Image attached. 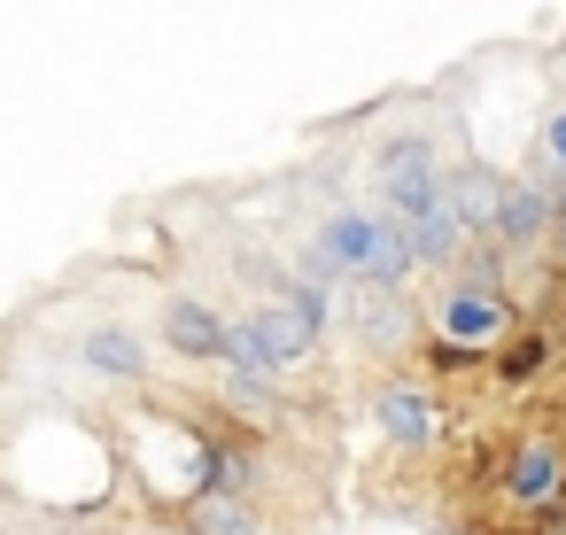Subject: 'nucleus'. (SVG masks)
<instances>
[{
  "label": "nucleus",
  "instance_id": "obj_1",
  "mask_svg": "<svg viewBox=\"0 0 566 535\" xmlns=\"http://www.w3.org/2000/svg\"><path fill=\"white\" fill-rule=\"evenodd\" d=\"M318 249H326V264H334L342 280H365V287H388V295L411 280V241H403V225H396V218L342 210V218H326Z\"/></svg>",
  "mask_w": 566,
  "mask_h": 535
},
{
  "label": "nucleus",
  "instance_id": "obj_2",
  "mask_svg": "<svg viewBox=\"0 0 566 535\" xmlns=\"http://www.w3.org/2000/svg\"><path fill=\"white\" fill-rule=\"evenodd\" d=\"M442 171H434V148L419 140V133H403V140H388L380 148V195H388V210H396V225L403 218H419V210H434L442 202Z\"/></svg>",
  "mask_w": 566,
  "mask_h": 535
},
{
  "label": "nucleus",
  "instance_id": "obj_3",
  "mask_svg": "<svg viewBox=\"0 0 566 535\" xmlns=\"http://www.w3.org/2000/svg\"><path fill=\"white\" fill-rule=\"evenodd\" d=\"M318 318H326V287H272V303H264L249 326L264 334V349H272L280 365H295V357H311Z\"/></svg>",
  "mask_w": 566,
  "mask_h": 535
},
{
  "label": "nucleus",
  "instance_id": "obj_4",
  "mask_svg": "<svg viewBox=\"0 0 566 535\" xmlns=\"http://www.w3.org/2000/svg\"><path fill=\"white\" fill-rule=\"evenodd\" d=\"M504 496H512L520 512L566 504V442H558V434H527V442L512 450V465H504Z\"/></svg>",
  "mask_w": 566,
  "mask_h": 535
},
{
  "label": "nucleus",
  "instance_id": "obj_5",
  "mask_svg": "<svg viewBox=\"0 0 566 535\" xmlns=\"http://www.w3.org/2000/svg\"><path fill=\"white\" fill-rule=\"evenodd\" d=\"M434 326H442V342H458V349H473V357H481V349L512 326V303H504V295H473V287H442Z\"/></svg>",
  "mask_w": 566,
  "mask_h": 535
},
{
  "label": "nucleus",
  "instance_id": "obj_6",
  "mask_svg": "<svg viewBox=\"0 0 566 535\" xmlns=\"http://www.w3.org/2000/svg\"><path fill=\"white\" fill-rule=\"evenodd\" d=\"M551 233H558V218H551V195H543V179H504V210H496V249L512 256V249H551Z\"/></svg>",
  "mask_w": 566,
  "mask_h": 535
},
{
  "label": "nucleus",
  "instance_id": "obj_7",
  "mask_svg": "<svg viewBox=\"0 0 566 535\" xmlns=\"http://www.w3.org/2000/svg\"><path fill=\"white\" fill-rule=\"evenodd\" d=\"M373 419H380V434H388V442H403V450L442 442V396H434V388H380Z\"/></svg>",
  "mask_w": 566,
  "mask_h": 535
},
{
  "label": "nucleus",
  "instance_id": "obj_8",
  "mask_svg": "<svg viewBox=\"0 0 566 535\" xmlns=\"http://www.w3.org/2000/svg\"><path fill=\"white\" fill-rule=\"evenodd\" d=\"M450 210H458L465 241H489L496 233V210H504V179L489 164H458L450 171Z\"/></svg>",
  "mask_w": 566,
  "mask_h": 535
},
{
  "label": "nucleus",
  "instance_id": "obj_9",
  "mask_svg": "<svg viewBox=\"0 0 566 535\" xmlns=\"http://www.w3.org/2000/svg\"><path fill=\"white\" fill-rule=\"evenodd\" d=\"M164 342L179 357H218L226 349V318L202 311V303H164Z\"/></svg>",
  "mask_w": 566,
  "mask_h": 535
},
{
  "label": "nucleus",
  "instance_id": "obj_10",
  "mask_svg": "<svg viewBox=\"0 0 566 535\" xmlns=\"http://www.w3.org/2000/svg\"><path fill=\"white\" fill-rule=\"evenodd\" d=\"M187 535H264V512H256L249 496H218V489H202V496L187 504Z\"/></svg>",
  "mask_w": 566,
  "mask_h": 535
},
{
  "label": "nucleus",
  "instance_id": "obj_11",
  "mask_svg": "<svg viewBox=\"0 0 566 535\" xmlns=\"http://www.w3.org/2000/svg\"><path fill=\"white\" fill-rule=\"evenodd\" d=\"M403 326H411L403 295H388V287H357V334H365L373 349H396V342H403Z\"/></svg>",
  "mask_w": 566,
  "mask_h": 535
},
{
  "label": "nucleus",
  "instance_id": "obj_12",
  "mask_svg": "<svg viewBox=\"0 0 566 535\" xmlns=\"http://www.w3.org/2000/svg\"><path fill=\"white\" fill-rule=\"evenodd\" d=\"M218 357H226L233 373H249L256 388H264V380L280 373V357L264 349V334H256V326H233V318H226V349H218Z\"/></svg>",
  "mask_w": 566,
  "mask_h": 535
},
{
  "label": "nucleus",
  "instance_id": "obj_13",
  "mask_svg": "<svg viewBox=\"0 0 566 535\" xmlns=\"http://www.w3.org/2000/svg\"><path fill=\"white\" fill-rule=\"evenodd\" d=\"M458 287H473V295H504V249H496V241H465V256H458Z\"/></svg>",
  "mask_w": 566,
  "mask_h": 535
},
{
  "label": "nucleus",
  "instance_id": "obj_14",
  "mask_svg": "<svg viewBox=\"0 0 566 535\" xmlns=\"http://www.w3.org/2000/svg\"><path fill=\"white\" fill-rule=\"evenodd\" d=\"M86 357H94L102 373H140V349H133V334H125V326H102V334H86Z\"/></svg>",
  "mask_w": 566,
  "mask_h": 535
},
{
  "label": "nucleus",
  "instance_id": "obj_15",
  "mask_svg": "<svg viewBox=\"0 0 566 535\" xmlns=\"http://www.w3.org/2000/svg\"><path fill=\"white\" fill-rule=\"evenodd\" d=\"M543 357H551V342H543V334L527 326V334H512V342H504V357H496V373H504V380H527V373H535Z\"/></svg>",
  "mask_w": 566,
  "mask_h": 535
},
{
  "label": "nucleus",
  "instance_id": "obj_16",
  "mask_svg": "<svg viewBox=\"0 0 566 535\" xmlns=\"http://www.w3.org/2000/svg\"><path fill=\"white\" fill-rule=\"evenodd\" d=\"M535 171H551V179H566V109L551 117V133H543V164Z\"/></svg>",
  "mask_w": 566,
  "mask_h": 535
},
{
  "label": "nucleus",
  "instance_id": "obj_17",
  "mask_svg": "<svg viewBox=\"0 0 566 535\" xmlns=\"http://www.w3.org/2000/svg\"><path fill=\"white\" fill-rule=\"evenodd\" d=\"M434 365H442V373H458V365H473V349H458V342H434Z\"/></svg>",
  "mask_w": 566,
  "mask_h": 535
},
{
  "label": "nucleus",
  "instance_id": "obj_18",
  "mask_svg": "<svg viewBox=\"0 0 566 535\" xmlns=\"http://www.w3.org/2000/svg\"><path fill=\"white\" fill-rule=\"evenodd\" d=\"M551 256H558V264H566V225H558V233H551Z\"/></svg>",
  "mask_w": 566,
  "mask_h": 535
},
{
  "label": "nucleus",
  "instance_id": "obj_19",
  "mask_svg": "<svg viewBox=\"0 0 566 535\" xmlns=\"http://www.w3.org/2000/svg\"><path fill=\"white\" fill-rule=\"evenodd\" d=\"M551 535H566V520H558V527H551Z\"/></svg>",
  "mask_w": 566,
  "mask_h": 535
}]
</instances>
